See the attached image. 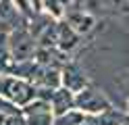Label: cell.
Segmentation results:
<instances>
[{
	"label": "cell",
	"instance_id": "3957f363",
	"mask_svg": "<svg viewBox=\"0 0 129 125\" xmlns=\"http://www.w3.org/2000/svg\"><path fill=\"white\" fill-rule=\"evenodd\" d=\"M77 106L79 108H85V111H106L108 102L102 94H98L96 90H83L81 94L77 96Z\"/></svg>",
	"mask_w": 129,
	"mask_h": 125
},
{
	"label": "cell",
	"instance_id": "8fae6325",
	"mask_svg": "<svg viewBox=\"0 0 129 125\" xmlns=\"http://www.w3.org/2000/svg\"><path fill=\"white\" fill-rule=\"evenodd\" d=\"M79 125H98V123H96V121H81Z\"/></svg>",
	"mask_w": 129,
	"mask_h": 125
},
{
	"label": "cell",
	"instance_id": "30bf717a",
	"mask_svg": "<svg viewBox=\"0 0 129 125\" xmlns=\"http://www.w3.org/2000/svg\"><path fill=\"white\" fill-rule=\"evenodd\" d=\"M0 125H23L17 115H2L0 113Z\"/></svg>",
	"mask_w": 129,
	"mask_h": 125
},
{
	"label": "cell",
	"instance_id": "9c48e42d",
	"mask_svg": "<svg viewBox=\"0 0 129 125\" xmlns=\"http://www.w3.org/2000/svg\"><path fill=\"white\" fill-rule=\"evenodd\" d=\"M6 58H9V42L4 33H0V69L6 67Z\"/></svg>",
	"mask_w": 129,
	"mask_h": 125
},
{
	"label": "cell",
	"instance_id": "5b68a950",
	"mask_svg": "<svg viewBox=\"0 0 129 125\" xmlns=\"http://www.w3.org/2000/svg\"><path fill=\"white\" fill-rule=\"evenodd\" d=\"M92 25H94V19H92V15H87V13H75V15H71L69 17V29L71 31H77V33H87L92 29Z\"/></svg>",
	"mask_w": 129,
	"mask_h": 125
},
{
	"label": "cell",
	"instance_id": "7c38bea8",
	"mask_svg": "<svg viewBox=\"0 0 129 125\" xmlns=\"http://www.w3.org/2000/svg\"><path fill=\"white\" fill-rule=\"evenodd\" d=\"M125 125H129V121H127V123H125Z\"/></svg>",
	"mask_w": 129,
	"mask_h": 125
},
{
	"label": "cell",
	"instance_id": "7a4b0ae2",
	"mask_svg": "<svg viewBox=\"0 0 129 125\" xmlns=\"http://www.w3.org/2000/svg\"><path fill=\"white\" fill-rule=\"evenodd\" d=\"M4 92L11 100H15L17 104H27L31 98H34V90H31L25 81H15L9 79L4 81Z\"/></svg>",
	"mask_w": 129,
	"mask_h": 125
},
{
	"label": "cell",
	"instance_id": "52a82bcc",
	"mask_svg": "<svg viewBox=\"0 0 129 125\" xmlns=\"http://www.w3.org/2000/svg\"><path fill=\"white\" fill-rule=\"evenodd\" d=\"M64 86H67V90H83L85 79L75 69H67L64 71Z\"/></svg>",
	"mask_w": 129,
	"mask_h": 125
},
{
	"label": "cell",
	"instance_id": "ba28073f",
	"mask_svg": "<svg viewBox=\"0 0 129 125\" xmlns=\"http://www.w3.org/2000/svg\"><path fill=\"white\" fill-rule=\"evenodd\" d=\"M71 104H73V98H71V94L67 90H60L54 94V108L58 115H64V111H69Z\"/></svg>",
	"mask_w": 129,
	"mask_h": 125
},
{
	"label": "cell",
	"instance_id": "8992f818",
	"mask_svg": "<svg viewBox=\"0 0 129 125\" xmlns=\"http://www.w3.org/2000/svg\"><path fill=\"white\" fill-rule=\"evenodd\" d=\"M56 42L60 44V48L69 50V48H73V46H75L77 36L69 29V25H58V27H56Z\"/></svg>",
	"mask_w": 129,
	"mask_h": 125
},
{
	"label": "cell",
	"instance_id": "277c9868",
	"mask_svg": "<svg viewBox=\"0 0 129 125\" xmlns=\"http://www.w3.org/2000/svg\"><path fill=\"white\" fill-rule=\"evenodd\" d=\"M27 125H50V108L46 102H38L27 108Z\"/></svg>",
	"mask_w": 129,
	"mask_h": 125
},
{
	"label": "cell",
	"instance_id": "6da1fadb",
	"mask_svg": "<svg viewBox=\"0 0 129 125\" xmlns=\"http://www.w3.org/2000/svg\"><path fill=\"white\" fill-rule=\"evenodd\" d=\"M9 48L15 56V61H27V58L34 54V40L27 31L23 29H17L13 31L11 36V42H9Z\"/></svg>",
	"mask_w": 129,
	"mask_h": 125
}]
</instances>
